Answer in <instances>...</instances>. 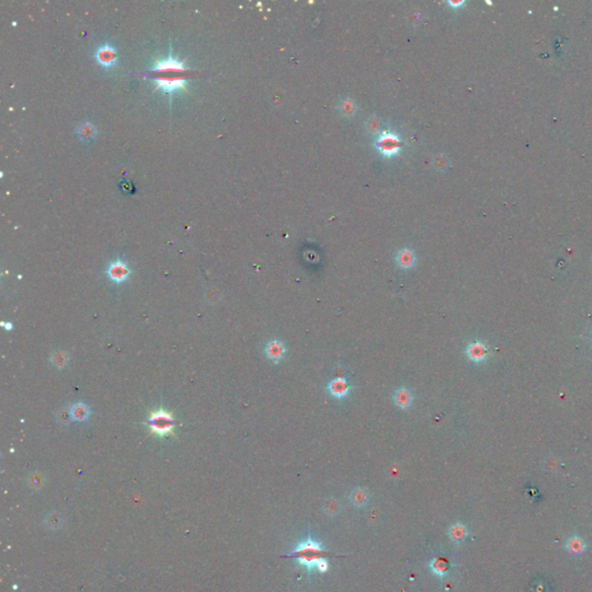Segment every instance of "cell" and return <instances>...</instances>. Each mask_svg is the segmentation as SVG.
<instances>
[{
	"mask_svg": "<svg viewBox=\"0 0 592 592\" xmlns=\"http://www.w3.org/2000/svg\"><path fill=\"white\" fill-rule=\"evenodd\" d=\"M327 556H334L331 552L324 549L322 543H319L309 534L308 538L299 543L293 551L287 554V557L296 559L300 566H303L309 573L317 572V567L323 559Z\"/></svg>",
	"mask_w": 592,
	"mask_h": 592,
	"instance_id": "1",
	"label": "cell"
},
{
	"mask_svg": "<svg viewBox=\"0 0 592 592\" xmlns=\"http://www.w3.org/2000/svg\"><path fill=\"white\" fill-rule=\"evenodd\" d=\"M147 425L152 434H155L156 436L162 438L174 434V428L176 427V420H175L172 412L161 407L150 413Z\"/></svg>",
	"mask_w": 592,
	"mask_h": 592,
	"instance_id": "2",
	"label": "cell"
},
{
	"mask_svg": "<svg viewBox=\"0 0 592 592\" xmlns=\"http://www.w3.org/2000/svg\"><path fill=\"white\" fill-rule=\"evenodd\" d=\"M151 78L155 82L154 91H162L163 94L173 95L175 92L183 89L187 92V81H189V73H172V74H152L145 75Z\"/></svg>",
	"mask_w": 592,
	"mask_h": 592,
	"instance_id": "3",
	"label": "cell"
},
{
	"mask_svg": "<svg viewBox=\"0 0 592 592\" xmlns=\"http://www.w3.org/2000/svg\"><path fill=\"white\" fill-rule=\"evenodd\" d=\"M192 70L185 65V61H180L173 54V49H170L169 56L164 59H156L154 65L148 70L145 75L152 74H172V73H191Z\"/></svg>",
	"mask_w": 592,
	"mask_h": 592,
	"instance_id": "4",
	"label": "cell"
},
{
	"mask_svg": "<svg viewBox=\"0 0 592 592\" xmlns=\"http://www.w3.org/2000/svg\"><path fill=\"white\" fill-rule=\"evenodd\" d=\"M95 59L104 69H112L119 61V52L116 46L110 43L100 45L95 51Z\"/></svg>",
	"mask_w": 592,
	"mask_h": 592,
	"instance_id": "5",
	"label": "cell"
},
{
	"mask_svg": "<svg viewBox=\"0 0 592 592\" xmlns=\"http://www.w3.org/2000/svg\"><path fill=\"white\" fill-rule=\"evenodd\" d=\"M325 390L333 398L338 400H345L351 396L352 391L354 390V386L348 382L346 377L339 376L327 383Z\"/></svg>",
	"mask_w": 592,
	"mask_h": 592,
	"instance_id": "6",
	"label": "cell"
},
{
	"mask_svg": "<svg viewBox=\"0 0 592 592\" xmlns=\"http://www.w3.org/2000/svg\"><path fill=\"white\" fill-rule=\"evenodd\" d=\"M106 275L115 284H123L130 278L131 275V268L127 265V263L123 261V259L118 258L116 261L111 262L106 267Z\"/></svg>",
	"mask_w": 592,
	"mask_h": 592,
	"instance_id": "7",
	"label": "cell"
},
{
	"mask_svg": "<svg viewBox=\"0 0 592 592\" xmlns=\"http://www.w3.org/2000/svg\"><path fill=\"white\" fill-rule=\"evenodd\" d=\"M465 354L473 363H483L488 359L489 347L483 340H474L466 346Z\"/></svg>",
	"mask_w": 592,
	"mask_h": 592,
	"instance_id": "8",
	"label": "cell"
},
{
	"mask_svg": "<svg viewBox=\"0 0 592 592\" xmlns=\"http://www.w3.org/2000/svg\"><path fill=\"white\" fill-rule=\"evenodd\" d=\"M264 353L272 363L279 364L287 354V347L284 342L279 339H271L264 347Z\"/></svg>",
	"mask_w": 592,
	"mask_h": 592,
	"instance_id": "9",
	"label": "cell"
},
{
	"mask_svg": "<svg viewBox=\"0 0 592 592\" xmlns=\"http://www.w3.org/2000/svg\"><path fill=\"white\" fill-rule=\"evenodd\" d=\"M376 147L383 155L393 156L397 154L400 150V143L399 139L396 137L394 134L384 132V133L377 139Z\"/></svg>",
	"mask_w": 592,
	"mask_h": 592,
	"instance_id": "10",
	"label": "cell"
},
{
	"mask_svg": "<svg viewBox=\"0 0 592 592\" xmlns=\"http://www.w3.org/2000/svg\"><path fill=\"white\" fill-rule=\"evenodd\" d=\"M392 402L400 410L406 411L412 406L413 402H414V396H413L412 391L406 386H399L393 391L392 394Z\"/></svg>",
	"mask_w": 592,
	"mask_h": 592,
	"instance_id": "11",
	"label": "cell"
},
{
	"mask_svg": "<svg viewBox=\"0 0 592 592\" xmlns=\"http://www.w3.org/2000/svg\"><path fill=\"white\" fill-rule=\"evenodd\" d=\"M394 262L397 264V266L399 268H402V270H411V268L416 265L418 258H416L414 250H412L410 248H404L396 253Z\"/></svg>",
	"mask_w": 592,
	"mask_h": 592,
	"instance_id": "12",
	"label": "cell"
},
{
	"mask_svg": "<svg viewBox=\"0 0 592 592\" xmlns=\"http://www.w3.org/2000/svg\"><path fill=\"white\" fill-rule=\"evenodd\" d=\"M451 567H453V565H451L450 561L444 556H435L429 562L430 570H432L434 575H436L441 581L449 574Z\"/></svg>",
	"mask_w": 592,
	"mask_h": 592,
	"instance_id": "13",
	"label": "cell"
},
{
	"mask_svg": "<svg viewBox=\"0 0 592 592\" xmlns=\"http://www.w3.org/2000/svg\"><path fill=\"white\" fill-rule=\"evenodd\" d=\"M75 134L82 143H92L97 135L96 126L92 122H83L75 130Z\"/></svg>",
	"mask_w": 592,
	"mask_h": 592,
	"instance_id": "14",
	"label": "cell"
},
{
	"mask_svg": "<svg viewBox=\"0 0 592 592\" xmlns=\"http://www.w3.org/2000/svg\"><path fill=\"white\" fill-rule=\"evenodd\" d=\"M71 418L76 422H86L91 418V408L82 402L75 403L70 408Z\"/></svg>",
	"mask_w": 592,
	"mask_h": 592,
	"instance_id": "15",
	"label": "cell"
},
{
	"mask_svg": "<svg viewBox=\"0 0 592 592\" xmlns=\"http://www.w3.org/2000/svg\"><path fill=\"white\" fill-rule=\"evenodd\" d=\"M349 501H351V503L357 509L364 508L370 501L369 493L367 489L361 487L353 489L351 494H349Z\"/></svg>",
	"mask_w": 592,
	"mask_h": 592,
	"instance_id": "16",
	"label": "cell"
},
{
	"mask_svg": "<svg viewBox=\"0 0 592 592\" xmlns=\"http://www.w3.org/2000/svg\"><path fill=\"white\" fill-rule=\"evenodd\" d=\"M448 535L455 544H462L468 537V530L463 523L458 522L449 527Z\"/></svg>",
	"mask_w": 592,
	"mask_h": 592,
	"instance_id": "17",
	"label": "cell"
},
{
	"mask_svg": "<svg viewBox=\"0 0 592 592\" xmlns=\"http://www.w3.org/2000/svg\"><path fill=\"white\" fill-rule=\"evenodd\" d=\"M566 548H567V551L570 554H573L575 556H580L585 552L586 544L584 540L580 538V537L574 535L570 537L567 540V543H566Z\"/></svg>",
	"mask_w": 592,
	"mask_h": 592,
	"instance_id": "18",
	"label": "cell"
},
{
	"mask_svg": "<svg viewBox=\"0 0 592 592\" xmlns=\"http://www.w3.org/2000/svg\"><path fill=\"white\" fill-rule=\"evenodd\" d=\"M69 360H70V356L65 351L54 352L53 354L51 355V359H50L51 363H52L53 367H56L57 369L65 368L67 363H69Z\"/></svg>",
	"mask_w": 592,
	"mask_h": 592,
	"instance_id": "19",
	"label": "cell"
},
{
	"mask_svg": "<svg viewBox=\"0 0 592 592\" xmlns=\"http://www.w3.org/2000/svg\"><path fill=\"white\" fill-rule=\"evenodd\" d=\"M324 511L327 515H330V516H335V515L339 514L340 511L339 501L335 499L326 500L324 504Z\"/></svg>",
	"mask_w": 592,
	"mask_h": 592,
	"instance_id": "20",
	"label": "cell"
},
{
	"mask_svg": "<svg viewBox=\"0 0 592 592\" xmlns=\"http://www.w3.org/2000/svg\"><path fill=\"white\" fill-rule=\"evenodd\" d=\"M340 110H342V112L346 115V116H351V115L354 114V103H353L352 101L346 100L344 101L342 103V106H340Z\"/></svg>",
	"mask_w": 592,
	"mask_h": 592,
	"instance_id": "21",
	"label": "cell"
},
{
	"mask_svg": "<svg viewBox=\"0 0 592 592\" xmlns=\"http://www.w3.org/2000/svg\"><path fill=\"white\" fill-rule=\"evenodd\" d=\"M121 187H122L123 192L124 193H133L134 192V185L132 184L130 181L123 180L121 182Z\"/></svg>",
	"mask_w": 592,
	"mask_h": 592,
	"instance_id": "22",
	"label": "cell"
},
{
	"mask_svg": "<svg viewBox=\"0 0 592 592\" xmlns=\"http://www.w3.org/2000/svg\"><path fill=\"white\" fill-rule=\"evenodd\" d=\"M3 326H6L7 330H11V327H12L11 324H5V323H3Z\"/></svg>",
	"mask_w": 592,
	"mask_h": 592,
	"instance_id": "23",
	"label": "cell"
},
{
	"mask_svg": "<svg viewBox=\"0 0 592 592\" xmlns=\"http://www.w3.org/2000/svg\"><path fill=\"white\" fill-rule=\"evenodd\" d=\"M591 339H592V335H591Z\"/></svg>",
	"mask_w": 592,
	"mask_h": 592,
	"instance_id": "24",
	"label": "cell"
}]
</instances>
